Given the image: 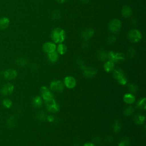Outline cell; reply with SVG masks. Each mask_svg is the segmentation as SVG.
<instances>
[{
  "instance_id": "e0dca14e",
  "label": "cell",
  "mask_w": 146,
  "mask_h": 146,
  "mask_svg": "<svg viewBox=\"0 0 146 146\" xmlns=\"http://www.w3.org/2000/svg\"><path fill=\"white\" fill-rule=\"evenodd\" d=\"M114 66H115V63L110 60L106 61L104 63L103 66L104 70L107 72H110L113 71L114 70Z\"/></svg>"
},
{
  "instance_id": "2e32d148",
  "label": "cell",
  "mask_w": 146,
  "mask_h": 146,
  "mask_svg": "<svg viewBox=\"0 0 146 146\" xmlns=\"http://www.w3.org/2000/svg\"><path fill=\"white\" fill-rule=\"evenodd\" d=\"M43 103V99L40 96H36L32 100V104L34 107L36 108H40Z\"/></svg>"
},
{
  "instance_id": "60d3db41",
  "label": "cell",
  "mask_w": 146,
  "mask_h": 146,
  "mask_svg": "<svg viewBox=\"0 0 146 146\" xmlns=\"http://www.w3.org/2000/svg\"><path fill=\"white\" fill-rule=\"evenodd\" d=\"M67 0H57V1L59 3H63L64 2H66Z\"/></svg>"
},
{
  "instance_id": "7c38bea8",
  "label": "cell",
  "mask_w": 146,
  "mask_h": 146,
  "mask_svg": "<svg viewBox=\"0 0 146 146\" xmlns=\"http://www.w3.org/2000/svg\"><path fill=\"white\" fill-rule=\"evenodd\" d=\"M42 48L44 52L49 54L55 51L56 47L54 43L51 42H47L43 44Z\"/></svg>"
},
{
  "instance_id": "d4e9b609",
  "label": "cell",
  "mask_w": 146,
  "mask_h": 146,
  "mask_svg": "<svg viewBox=\"0 0 146 146\" xmlns=\"http://www.w3.org/2000/svg\"><path fill=\"white\" fill-rule=\"evenodd\" d=\"M66 51L67 46L62 43H59L57 47V52L60 55H63L66 52Z\"/></svg>"
},
{
  "instance_id": "8992f818",
  "label": "cell",
  "mask_w": 146,
  "mask_h": 146,
  "mask_svg": "<svg viewBox=\"0 0 146 146\" xmlns=\"http://www.w3.org/2000/svg\"><path fill=\"white\" fill-rule=\"evenodd\" d=\"M64 85L63 83L60 80H55L51 82L50 85V90L55 92H60L63 91Z\"/></svg>"
},
{
  "instance_id": "277c9868",
  "label": "cell",
  "mask_w": 146,
  "mask_h": 146,
  "mask_svg": "<svg viewBox=\"0 0 146 146\" xmlns=\"http://www.w3.org/2000/svg\"><path fill=\"white\" fill-rule=\"evenodd\" d=\"M107 59L113 62H119L124 60L125 56L121 52H115L113 51H109L107 52Z\"/></svg>"
},
{
  "instance_id": "cb8c5ba5",
  "label": "cell",
  "mask_w": 146,
  "mask_h": 146,
  "mask_svg": "<svg viewBox=\"0 0 146 146\" xmlns=\"http://www.w3.org/2000/svg\"><path fill=\"white\" fill-rule=\"evenodd\" d=\"M47 115L43 111H40L36 114V118L39 121H45L47 119Z\"/></svg>"
},
{
  "instance_id": "ba28073f",
  "label": "cell",
  "mask_w": 146,
  "mask_h": 146,
  "mask_svg": "<svg viewBox=\"0 0 146 146\" xmlns=\"http://www.w3.org/2000/svg\"><path fill=\"white\" fill-rule=\"evenodd\" d=\"M14 89V86L11 83H6L5 84L2 88H1L0 92L1 93L5 96H9L10 95Z\"/></svg>"
},
{
  "instance_id": "e575fe53",
  "label": "cell",
  "mask_w": 146,
  "mask_h": 146,
  "mask_svg": "<svg viewBox=\"0 0 146 146\" xmlns=\"http://www.w3.org/2000/svg\"><path fill=\"white\" fill-rule=\"evenodd\" d=\"M116 37L114 35H111L110 36L107 38V42L109 43V44H113L114 43L116 42Z\"/></svg>"
},
{
  "instance_id": "ffe728a7",
  "label": "cell",
  "mask_w": 146,
  "mask_h": 146,
  "mask_svg": "<svg viewBox=\"0 0 146 146\" xmlns=\"http://www.w3.org/2000/svg\"><path fill=\"white\" fill-rule=\"evenodd\" d=\"M97 57L101 61H105L107 59V52L104 50H99L97 52Z\"/></svg>"
},
{
  "instance_id": "83f0119b",
  "label": "cell",
  "mask_w": 146,
  "mask_h": 146,
  "mask_svg": "<svg viewBox=\"0 0 146 146\" xmlns=\"http://www.w3.org/2000/svg\"><path fill=\"white\" fill-rule=\"evenodd\" d=\"M128 88L129 89V91H130L131 94H135L137 92L138 87L136 84L133 83H130L128 84Z\"/></svg>"
},
{
  "instance_id": "484cf974",
  "label": "cell",
  "mask_w": 146,
  "mask_h": 146,
  "mask_svg": "<svg viewBox=\"0 0 146 146\" xmlns=\"http://www.w3.org/2000/svg\"><path fill=\"white\" fill-rule=\"evenodd\" d=\"M136 107L141 110H145L146 108V99L143 98V99H140L136 104Z\"/></svg>"
},
{
  "instance_id": "d590c367",
  "label": "cell",
  "mask_w": 146,
  "mask_h": 146,
  "mask_svg": "<svg viewBox=\"0 0 146 146\" xmlns=\"http://www.w3.org/2000/svg\"><path fill=\"white\" fill-rule=\"evenodd\" d=\"M46 120L50 122H53L55 120V118L53 115H47Z\"/></svg>"
},
{
  "instance_id": "52a82bcc",
  "label": "cell",
  "mask_w": 146,
  "mask_h": 146,
  "mask_svg": "<svg viewBox=\"0 0 146 146\" xmlns=\"http://www.w3.org/2000/svg\"><path fill=\"white\" fill-rule=\"evenodd\" d=\"M40 92L41 95V98L44 101L54 98V95L51 91L46 86H42L40 88Z\"/></svg>"
},
{
  "instance_id": "8d00e7d4",
  "label": "cell",
  "mask_w": 146,
  "mask_h": 146,
  "mask_svg": "<svg viewBox=\"0 0 146 146\" xmlns=\"http://www.w3.org/2000/svg\"><path fill=\"white\" fill-rule=\"evenodd\" d=\"M38 67V64H36V63H33V64H31V69L32 70L35 71V70H37Z\"/></svg>"
},
{
  "instance_id": "44dd1931",
  "label": "cell",
  "mask_w": 146,
  "mask_h": 146,
  "mask_svg": "<svg viewBox=\"0 0 146 146\" xmlns=\"http://www.w3.org/2000/svg\"><path fill=\"white\" fill-rule=\"evenodd\" d=\"M15 63L18 67H24L27 66V64L28 63V61L26 59L21 57V58H18L16 59Z\"/></svg>"
},
{
  "instance_id": "f1b7e54d",
  "label": "cell",
  "mask_w": 146,
  "mask_h": 146,
  "mask_svg": "<svg viewBox=\"0 0 146 146\" xmlns=\"http://www.w3.org/2000/svg\"><path fill=\"white\" fill-rule=\"evenodd\" d=\"M134 111V108L132 106H129L127 107L123 111V113L125 116H130L131 115Z\"/></svg>"
},
{
  "instance_id": "d6986e66",
  "label": "cell",
  "mask_w": 146,
  "mask_h": 146,
  "mask_svg": "<svg viewBox=\"0 0 146 146\" xmlns=\"http://www.w3.org/2000/svg\"><path fill=\"white\" fill-rule=\"evenodd\" d=\"M17 120L15 116L11 115L10 116L6 121V125L9 128H13L15 127L17 124Z\"/></svg>"
},
{
  "instance_id": "9c48e42d",
  "label": "cell",
  "mask_w": 146,
  "mask_h": 146,
  "mask_svg": "<svg viewBox=\"0 0 146 146\" xmlns=\"http://www.w3.org/2000/svg\"><path fill=\"white\" fill-rule=\"evenodd\" d=\"M63 84L64 86L69 89L74 88L76 84L75 79L71 76H67L64 78L63 80Z\"/></svg>"
},
{
  "instance_id": "ac0fdd59",
  "label": "cell",
  "mask_w": 146,
  "mask_h": 146,
  "mask_svg": "<svg viewBox=\"0 0 146 146\" xmlns=\"http://www.w3.org/2000/svg\"><path fill=\"white\" fill-rule=\"evenodd\" d=\"M10 24V20L7 17H4L0 18V29L4 30L8 27Z\"/></svg>"
},
{
  "instance_id": "4dcf8cb0",
  "label": "cell",
  "mask_w": 146,
  "mask_h": 146,
  "mask_svg": "<svg viewBox=\"0 0 146 146\" xmlns=\"http://www.w3.org/2000/svg\"><path fill=\"white\" fill-rule=\"evenodd\" d=\"M2 104L5 108H10L12 106V101L9 99H5L2 101Z\"/></svg>"
},
{
  "instance_id": "5bb4252c",
  "label": "cell",
  "mask_w": 146,
  "mask_h": 146,
  "mask_svg": "<svg viewBox=\"0 0 146 146\" xmlns=\"http://www.w3.org/2000/svg\"><path fill=\"white\" fill-rule=\"evenodd\" d=\"M123 101L127 104H131L135 102V97L132 94L127 93L123 96Z\"/></svg>"
},
{
  "instance_id": "f35d334b",
  "label": "cell",
  "mask_w": 146,
  "mask_h": 146,
  "mask_svg": "<svg viewBox=\"0 0 146 146\" xmlns=\"http://www.w3.org/2000/svg\"><path fill=\"white\" fill-rule=\"evenodd\" d=\"M83 146H95V144H94V143L88 142V143H85Z\"/></svg>"
},
{
  "instance_id": "603a6c76",
  "label": "cell",
  "mask_w": 146,
  "mask_h": 146,
  "mask_svg": "<svg viewBox=\"0 0 146 146\" xmlns=\"http://www.w3.org/2000/svg\"><path fill=\"white\" fill-rule=\"evenodd\" d=\"M113 75L114 78L117 80L119 78L125 76L123 71L121 69L117 68L113 70Z\"/></svg>"
},
{
  "instance_id": "ab89813d",
  "label": "cell",
  "mask_w": 146,
  "mask_h": 146,
  "mask_svg": "<svg viewBox=\"0 0 146 146\" xmlns=\"http://www.w3.org/2000/svg\"><path fill=\"white\" fill-rule=\"evenodd\" d=\"M82 3H87L89 2L90 0H79Z\"/></svg>"
},
{
  "instance_id": "836d02e7",
  "label": "cell",
  "mask_w": 146,
  "mask_h": 146,
  "mask_svg": "<svg viewBox=\"0 0 146 146\" xmlns=\"http://www.w3.org/2000/svg\"><path fill=\"white\" fill-rule=\"evenodd\" d=\"M136 54V51L135 50L133 47H129L128 50H127V55L129 57V58H133L135 56Z\"/></svg>"
},
{
  "instance_id": "30bf717a",
  "label": "cell",
  "mask_w": 146,
  "mask_h": 146,
  "mask_svg": "<svg viewBox=\"0 0 146 146\" xmlns=\"http://www.w3.org/2000/svg\"><path fill=\"white\" fill-rule=\"evenodd\" d=\"M94 34V30L92 28H87L82 32L81 37L84 41L87 42L93 36Z\"/></svg>"
},
{
  "instance_id": "4316f807",
  "label": "cell",
  "mask_w": 146,
  "mask_h": 146,
  "mask_svg": "<svg viewBox=\"0 0 146 146\" xmlns=\"http://www.w3.org/2000/svg\"><path fill=\"white\" fill-rule=\"evenodd\" d=\"M133 120L137 124H142L145 121V117L141 115H136L133 117Z\"/></svg>"
},
{
  "instance_id": "d6a6232c",
  "label": "cell",
  "mask_w": 146,
  "mask_h": 146,
  "mask_svg": "<svg viewBox=\"0 0 146 146\" xmlns=\"http://www.w3.org/2000/svg\"><path fill=\"white\" fill-rule=\"evenodd\" d=\"M121 128V124L119 121V120L115 121L114 123V125L113 126V131L115 132H118Z\"/></svg>"
},
{
  "instance_id": "3957f363",
  "label": "cell",
  "mask_w": 146,
  "mask_h": 146,
  "mask_svg": "<svg viewBox=\"0 0 146 146\" xmlns=\"http://www.w3.org/2000/svg\"><path fill=\"white\" fill-rule=\"evenodd\" d=\"M46 109L51 113H56L59 111V105L56 103L55 100L52 98L44 101Z\"/></svg>"
},
{
  "instance_id": "7a4b0ae2",
  "label": "cell",
  "mask_w": 146,
  "mask_h": 146,
  "mask_svg": "<svg viewBox=\"0 0 146 146\" xmlns=\"http://www.w3.org/2000/svg\"><path fill=\"white\" fill-rule=\"evenodd\" d=\"M128 40L132 43H137L139 42L142 38V34L141 32L137 29L131 30L127 35Z\"/></svg>"
},
{
  "instance_id": "5b68a950",
  "label": "cell",
  "mask_w": 146,
  "mask_h": 146,
  "mask_svg": "<svg viewBox=\"0 0 146 146\" xmlns=\"http://www.w3.org/2000/svg\"><path fill=\"white\" fill-rule=\"evenodd\" d=\"M121 27V21L116 18L111 20L108 25V29L112 33H116L119 32Z\"/></svg>"
},
{
  "instance_id": "1f68e13d",
  "label": "cell",
  "mask_w": 146,
  "mask_h": 146,
  "mask_svg": "<svg viewBox=\"0 0 146 146\" xmlns=\"http://www.w3.org/2000/svg\"><path fill=\"white\" fill-rule=\"evenodd\" d=\"M130 143L129 139L128 137L123 138L119 144V146H128Z\"/></svg>"
},
{
  "instance_id": "6da1fadb",
  "label": "cell",
  "mask_w": 146,
  "mask_h": 146,
  "mask_svg": "<svg viewBox=\"0 0 146 146\" xmlns=\"http://www.w3.org/2000/svg\"><path fill=\"white\" fill-rule=\"evenodd\" d=\"M51 38L55 43H62L66 38L65 31L60 27H56L51 31Z\"/></svg>"
},
{
  "instance_id": "8fae6325",
  "label": "cell",
  "mask_w": 146,
  "mask_h": 146,
  "mask_svg": "<svg viewBox=\"0 0 146 146\" xmlns=\"http://www.w3.org/2000/svg\"><path fill=\"white\" fill-rule=\"evenodd\" d=\"M4 78L7 80H13L17 76V72L13 68L7 69L2 72Z\"/></svg>"
},
{
  "instance_id": "7402d4cb",
  "label": "cell",
  "mask_w": 146,
  "mask_h": 146,
  "mask_svg": "<svg viewBox=\"0 0 146 146\" xmlns=\"http://www.w3.org/2000/svg\"><path fill=\"white\" fill-rule=\"evenodd\" d=\"M58 53L56 51H54L51 53L48 54L47 56L48 60L51 62V63H55L58 59Z\"/></svg>"
},
{
  "instance_id": "f546056e",
  "label": "cell",
  "mask_w": 146,
  "mask_h": 146,
  "mask_svg": "<svg viewBox=\"0 0 146 146\" xmlns=\"http://www.w3.org/2000/svg\"><path fill=\"white\" fill-rule=\"evenodd\" d=\"M61 17V13L58 10H54L52 13H51V18L54 19V20H58Z\"/></svg>"
},
{
  "instance_id": "4fadbf2b",
  "label": "cell",
  "mask_w": 146,
  "mask_h": 146,
  "mask_svg": "<svg viewBox=\"0 0 146 146\" xmlns=\"http://www.w3.org/2000/svg\"><path fill=\"white\" fill-rule=\"evenodd\" d=\"M83 75L84 77L87 78H91L94 76L97 70L95 68L92 67H85L83 69Z\"/></svg>"
},
{
  "instance_id": "74e56055",
  "label": "cell",
  "mask_w": 146,
  "mask_h": 146,
  "mask_svg": "<svg viewBox=\"0 0 146 146\" xmlns=\"http://www.w3.org/2000/svg\"><path fill=\"white\" fill-rule=\"evenodd\" d=\"M82 48H83V49L86 50V49H87L88 47V44L87 43H84L82 44Z\"/></svg>"
},
{
  "instance_id": "9a60e30c",
  "label": "cell",
  "mask_w": 146,
  "mask_h": 146,
  "mask_svg": "<svg viewBox=\"0 0 146 146\" xmlns=\"http://www.w3.org/2000/svg\"><path fill=\"white\" fill-rule=\"evenodd\" d=\"M121 15L125 18H128L132 15L131 8L128 6H124L121 9Z\"/></svg>"
}]
</instances>
